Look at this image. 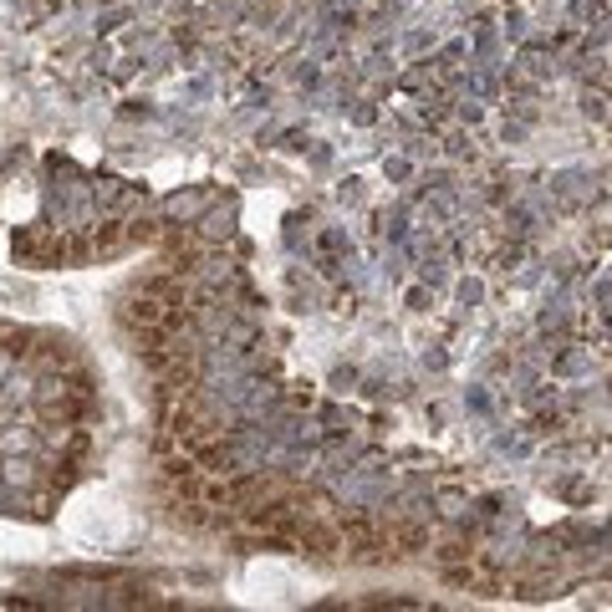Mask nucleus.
Returning <instances> with one entry per match:
<instances>
[{"label":"nucleus","mask_w":612,"mask_h":612,"mask_svg":"<svg viewBox=\"0 0 612 612\" xmlns=\"http://www.w3.org/2000/svg\"><path fill=\"white\" fill-rule=\"evenodd\" d=\"M419 551H429V526H419V521H394L388 526V557H419Z\"/></svg>","instance_id":"f257e3e1"},{"label":"nucleus","mask_w":612,"mask_h":612,"mask_svg":"<svg viewBox=\"0 0 612 612\" xmlns=\"http://www.w3.org/2000/svg\"><path fill=\"white\" fill-rule=\"evenodd\" d=\"M434 562H439V566H454V562H475V551H470V541H445V547L434 551Z\"/></svg>","instance_id":"f03ea898"}]
</instances>
